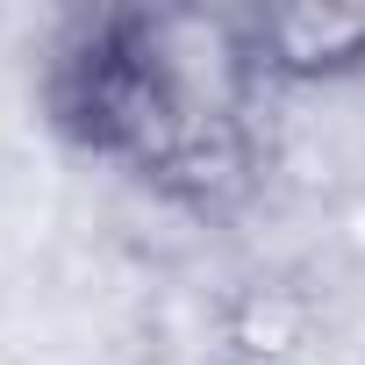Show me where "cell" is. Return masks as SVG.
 Segmentation results:
<instances>
[{
    "label": "cell",
    "instance_id": "1",
    "mask_svg": "<svg viewBox=\"0 0 365 365\" xmlns=\"http://www.w3.org/2000/svg\"><path fill=\"white\" fill-rule=\"evenodd\" d=\"M43 122L150 201L237 222L272 179V86L244 8H79L36 65Z\"/></svg>",
    "mask_w": 365,
    "mask_h": 365
},
{
    "label": "cell",
    "instance_id": "2",
    "mask_svg": "<svg viewBox=\"0 0 365 365\" xmlns=\"http://www.w3.org/2000/svg\"><path fill=\"white\" fill-rule=\"evenodd\" d=\"M244 15H251V51L272 93L365 79V15H344V8H244Z\"/></svg>",
    "mask_w": 365,
    "mask_h": 365
}]
</instances>
